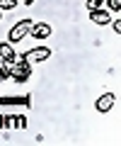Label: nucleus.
I'll return each instance as SVG.
<instances>
[{
    "mask_svg": "<svg viewBox=\"0 0 121 146\" xmlns=\"http://www.w3.org/2000/svg\"><path fill=\"white\" fill-rule=\"evenodd\" d=\"M104 0H87V10H102Z\"/></svg>",
    "mask_w": 121,
    "mask_h": 146,
    "instance_id": "10",
    "label": "nucleus"
},
{
    "mask_svg": "<svg viewBox=\"0 0 121 146\" xmlns=\"http://www.w3.org/2000/svg\"><path fill=\"white\" fill-rule=\"evenodd\" d=\"M90 20L95 25H109L111 22V15L107 10H90Z\"/></svg>",
    "mask_w": 121,
    "mask_h": 146,
    "instance_id": "6",
    "label": "nucleus"
},
{
    "mask_svg": "<svg viewBox=\"0 0 121 146\" xmlns=\"http://www.w3.org/2000/svg\"><path fill=\"white\" fill-rule=\"evenodd\" d=\"M111 29H114L116 34H121V22H119V20H116V22H111Z\"/></svg>",
    "mask_w": 121,
    "mask_h": 146,
    "instance_id": "12",
    "label": "nucleus"
},
{
    "mask_svg": "<svg viewBox=\"0 0 121 146\" xmlns=\"http://www.w3.org/2000/svg\"><path fill=\"white\" fill-rule=\"evenodd\" d=\"M15 63H17V66L12 68V76H10V78L17 80V83H24V80H29V76H32V66H29V61L17 56Z\"/></svg>",
    "mask_w": 121,
    "mask_h": 146,
    "instance_id": "2",
    "label": "nucleus"
},
{
    "mask_svg": "<svg viewBox=\"0 0 121 146\" xmlns=\"http://www.w3.org/2000/svg\"><path fill=\"white\" fill-rule=\"evenodd\" d=\"M48 56H51V49L48 46H37V49H32V51L22 54L20 58H27V61H46Z\"/></svg>",
    "mask_w": 121,
    "mask_h": 146,
    "instance_id": "4",
    "label": "nucleus"
},
{
    "mask_svg": "<svg viewBox=\"0 0 121 146\" xmlns=\"http://www.w3.org/2000/svg\"><path fill=\"white\" fill-rule=\"evenodd\" d=\"M114 102H116V95H114V93H104L102 98H97L95 110H97V112H102V115H107V112L114 107Z\"/></svg>",
    "mask_w": 121,
    "mask_h": 146,
    "instance_id": "3",
    "label": "nucleus"
},
{
    "mask_svg": "<svg viewBox=\"0 0 121 146\" xmlns=\"http://www.w3.org/2000/svg\"><path fill=\"white\" fill-rule=\"evenodd\" d=\"M0 58L7 61V63H15L17 61V54H15V49H12L10 42H3V44H0Z\"/></svg>",
    "mask_w": 121,
    "mask_h": 146,
    "instance_id": "5",
    "label": "nucleus"
},
{
    "mask_svg": "<svg viewBox=\"0 0 121 146\" xmlns=\"http://www.w3.org/2000/svg\"><path fill=\"white\" fill-rule=\"evenodd\" d=\"M22 3H24V5H34V0H22Z\"/></svg>",
    "mask_w": 121,
    "mask_h": 146,
    "instance_id": "13",
    "label": "nucleus"
},
{
    "mask_svg": "<svg viewBox=\"0 0 121 146\" xmlns=\"http://www.w3.org/2000/svg\"><path fill=\"white\" fill-rule=\"evenodd\" d=\"M107 5H109L111 12H119L121 10V0H107Z\"/></svg>",
    "mask_w": 121,
    "mask_h": 146,
    "instance_id": "11",
    "label": "nucleus"
},
{
    "mask_svg": "<svg viewBox=\"0 0 121 146\" xmlns=\"http://www.w3.org/2000/svg\"><path fill=\"white\" fill-rule=\"evenodd\" d=\"M10 76H12V63H7V61L0 58V80H7Z\"/></svg>",
    "mask_w": 121,
    "mask_h": 146,
    "instance_id": "8",
    "label": "nucleus"
},
{
    "mask_svg": "<svg viewBox=\"0 0 121 146\" xmlns=\"http://www.w3.org/2000/svg\"><path fill=\"white\" fill-rule=\"evenodd\" d=\"M3 127H5V124H3V115H0V129H3Z\"/></svg>",
    "mask_w": 121,
    "mask_h": 146,
    "instance_id": "14",
    "label": "nucleus"
},
{
    "mask_svg": "<svg viewBox=\"0 0 121 146\" xmlns=\"http://www.w3.org/2000/svg\"><path fill=\"white\" fill-rule=\"evenodd\" d=\"M48 34H51V27H48V25H44V22L32 25V36H34V39H46Z\"/></svg>",
    "mask_w": 121,
    "mask_h": 146,
    "instance_id": "7",
    "label": "nucleus"
},
{
    "mask_svg": "<svg viewBox=\"0 0 121 146\" xmlns=\"http://www.w3.org/2000/svg\"><path fill=\"white\" fill-rule=\"evenodd\" d=\"M17 7V0H0V10H12Z\"/></svg>",
    "mask_w": 121,
    "mask_h": 146,
    "instance_id": "9",
    "label": "nucleus"
},
{
    "mask_svg": "<svg viewBox=\"0 0 121 146\" xmlns=\"http://www.w3.org/2000/svg\"><path fill=\"white\" fill-rule=\"evenodd\" d=\"M32 25H34V20H20L10 32H7V39H10V44H17L20 39H24V36L32 32Z\"/></svg>",
    "mask_w": 121,
    "mask_h": 146,
    "instance_id": "1",
    "label": "nucleus"
}]
</instances>
